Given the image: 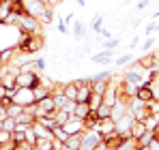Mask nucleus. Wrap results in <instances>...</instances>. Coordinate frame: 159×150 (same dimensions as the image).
<instances>
[{"instance_id": "obj_1", "label": "nucleus", "mask_w": 159, "mask_h": 150, "mask_svg": "<svg viewBox=\"0 0 159 150\" xmlns=\"http://www.w3.org/2000/svg\"><path fill=\"white\" fill-rule=\"evenodd\" d=\"M17 101H19V103H30V101H32V96H30L28 90H22V92L17 94Z\"/></svg>"}, {"instance_id": "obj_2", "label": "nucleus", "mask_w": 159, "mask_h": 150, "mask_svg": "<svg viewBox=\"0 0 159 150\" xmlns=\"http://www.w3.org/2000/svg\"><path fill=\"white\" fill-rule=\"evenodd\" d=\"M127 80H129V82H133V84H138V82H140V77H138L135 73H129V75H127Z\"/></svg>"}, {"instance_id": "obj_3", "label": "nucleus", "mask_w": 159, "mask_h": 150, "mask_svg": "<svg viewBox=\"0 0 159 150\" xmlns=\"http://www.w3.org/2000/svg\"><path fill=\"white\" fill-rule=\"evenodd\" d=\"M108 58H110V54H99V56H95L93 60H95V62H99V60H108Z\"/></svg>"}, {"instance_id": "obj_4", "label": "nucleus", "mask_w": 159, "mask_h": 150, "mask_svg": "<svg viewBox=\"0 0 159 150\" xmlns=\"http://www.w3.org/2000/svg\"><path fill=\"white\" fill-rule=\"evenodd\" d=\"M140 99H151V92L148 90H140Z\"/></svg>"}, {"instance_id": "obj_5", "label": "nucleus", "mask_w": 159, "mask_h": 150, "mask_svg": "<svg viewBox=\"0 0 159 150\" xmlns=\"http://www.w3.org/2000/svg\"><path fill=\"white\" fill-rule=\"evenodd\" d=\"M93 144H95V137H88V139H86V144H84V146H86V150H88V146H93Z\"/></svg>"}, {"instance_id": "obj_6", "label": "nucleus", "mask_w": 159, "mask_h": 150, "mask_svg": "<svg viewBox=\"0 0 159 150\" xmlns=\"http://www.w3.org/2000/svg\"><path fill=\"white\" fill-rule=\"evenodd\" d=\"M129 60H131V56H123V58L118 60V64H125V62H129Z\"/></svg>"}]
</instances>
